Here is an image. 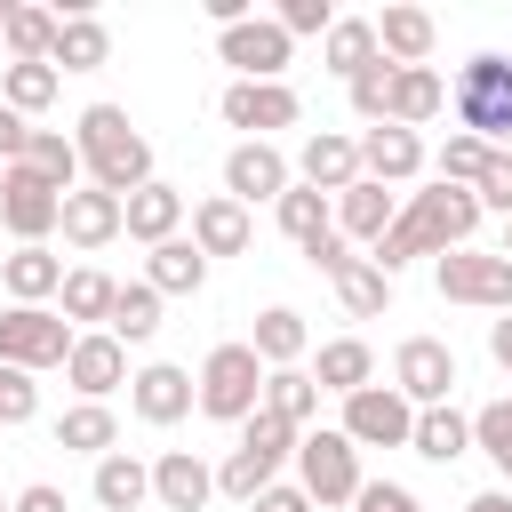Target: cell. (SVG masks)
<instances>
[{"mask_svg":"<svg viewBox=\"0 0 512 512\" xmlns=\"http://www.w3.org/2000/svg\"><path fill=\"white\" fill-rule=\"evenodd\" d=\"M472 232H480V200L464 192V184H432V192H416L408 208H400V224L376 240V272L392 280L400 264H416V256H456V248H472Z\"/></svg>","mask_w":512,"mask_h":512,"instance_id":"obj_1","label":"cell"},{"mask_svg":"<svg viewBox=\"0 0 512 512\" xmlns=\"http://www.w3.org/2000/svg\"><path fill=\"white\" fill-rule=\"evenodd\" d=\"M72 144H80V168H88V184H96V192L128 200V192H144V184H152V144L136 136V120H128L120 104H88V112H80V128H72Z\"/></svg>","mask_w":512,"mask_h":512,"instance_id":"obj_2","label":"cell"},{"mask_svg":"<svg viewBox=\"0 0 512 512\" xmlns=\"http://www.w3.org/2000/svg\"><path fill=\"white\" fill-rule=\"evenodd\" d=\"M296 456V424H280L272 408H256L248 424H240V448L216 464V488L232 496V504H256L264 488H272V472Z\"/></svg>","mask_w":512,"mask_h":512,"instance_id":"obj_3","label":"cell"},{"mask_svg":"<svg viewBox=\"0 0 512 512\" xmlns=\"http://www.w3.org/2000/svg\"><path fill=\"white\" fill-rule=\"evenodd\" d=\"M264 360H256V344H216L208 360H200V416H216V424H248L256 408H264Z\"/></svg>","mask_w":512,"mask_h":512,"instance_id":"obj_4","label":"cell"},{"mask_svg":"<svg viewBox=\"0 0 512 512\" xmlns=\"http://www.w3.org/2000/svg\"><path fill=\"white\" fill-rule=\"evenodd\" d=\"M448 112H456L464 136L504 144L512 136V56H472L456 72V88H448Z\"/></svg>","mask_w":512,"mask_h":512,"instance_id":"obj_5","label":"cell"},{"mask_svg":"<svg viewBox=\"0 0 512 512\" xmlns=\"http://www.w3.org/2000/svg\"><path fill=\"white\" fill-rule=\"evenodd\" d=\"M296 488L328 512V504H352L368 480H360V448L344 440V432H304L296 440Z\"/></svg>","mask_w":512,"mask_h":512,"instance_id":"obj_6","label":"cell"},{"mask_svg":"<svg viewBox=\"0 0 512 512\" xmlns=\"http://www.w3.org/2000/svg\"><path fill=\"white\" fill-rule=\"evenodd\" d=\"M0 360L8 368H64L72 360V320L64 312H48V304H8L0 312Z\"/></svg>","mask_w":512,"mask_h":512,"instance_id":"obj_7","label":"cell"},{"mask_svg":"<svg viewBox=\"0 0 512 512\" xmlns=\"http://www.w3.org/2000/svg\"><path fill=\"white\" fill-rule=\"evenodd\" d=\"M0 224L16 232V248H48V232L64 224V192L40 168H0Z\"/></svg>","mask_w":512,"mask_h":512,"instance_id":"obj_8","label":"cell"},{"mask_svg":"<svg viewBox=\"0 0 512 512\" xmlns=\"http://www.w3.org/2000/svg\"><path fill=\"white\" fill-rule=\"evenodd\" d=\"M440 296L448 304H472V312H512V256L504 248H456L440 256Z\"/></svg>","mask_w":512,"mask_h":512,"instance_id":"obj_9","label":"cell"},{"mask_svg":"<svg viewBox=\"0 0 512 512\" xmlns=\"http://www.w3.org/2000/svg\"><path fill=\"white\" fill-rule=\"evenodd\" d=\"M392 392H400L408 408H448V392H456V352H448L440 336H408V344L392 352Z\"/></svg>","mask_w":512,"mask_h":512,"instance_id":"obj_10","label":"cell"},{"mask_svg":"<svg viewBox=\"0 0 512 512\" xmlns=\"http://www.w3.org/2000/svg\"><path fill=\"white\" fill-rule=\"evenodd\" d=\"M352 448H408L416 440V408L392 392V384H368V392H352L344 400V424H336Z\"/></svg>","mask_w":512,"mask_h":512,"instance_id":"obj_11","label":"cell"},{"mask_svg":"<svg viewBox=\"0 0 512 512\" xmlns=\"http://www.w3.org/2000/svg\"><path fill=\"white\" fill-rule=\"evenodd\" d=\"M216 112H224L232 128H248V144H264L272 128H296V112H304V104H296V88H288V80H232Z\"/></svg>","mask_w":512,"mask_h":512,"instance_id":"obj_12","label":"cell"},{"mask_svg":"<svg viewBox=\"0 0 512 512\" xmlns=\"http://www.w3.org/2000/svg\"><path fill=\"white\" fill-rule=\"evenodd\" d=\"M288 32H280V16H248V24H232V32H216V56L224 64H240V80H280L288 72Z\"/></svg>","mask_w":512,"mask_h":512,"instance_id":"obj_13","label":"cell"},{"mask_svg":"<svg viewBox=\"0 0 512 512\" xmlns=\"http://www.w3.org/2000/svg\"><path fill=\"white\" fill-rule=\"evenodd\" d=\"M64 384H72L80 400H104V392H120V384H128V344H120L112 328H96V336H72Z\"/></svg>","mask_w":512,"mask_h":512,"instance_id":"obj_14","label":"cell"},{"mask_svg":"<svg viewBox=\"0 0 512 512\" xmlns=\"http://www.w3.org/2000/svg\"><path fill=\"white\" fill-rule=\"evenodd\" d=\"M128 408H136L144 424H184V416L200 408V384H192L184 368L152 360V368H136V376H128Z\"/></svg>","mask_w":512,"mask_h":512,"instance_id":"obj_15","label":"cell"},{"mask_svg":"<svg viewBox=\"0 0 512 512\" xmlns=\"http://www.w3.org/2000/svg\"><path fill=\"white\" fill-rule=\"evenodd\" d=\"M224 192L248 208V200H272L280 208V192H288V160L272 152V144H232L224 152Z\"/></svg>","mask_w":512,"mask_h":512,"instance_id":"obj_16","label":"cell"},{"mask_svg":"<svg viewBox=\"0 0 512 512\" xmlns=\"http://www.w3.org/2000/svg\"><path fill=\"white\" fill-rule=\"evenodd\" d=\"M72 248H112L120 232H128V208L112 200V192H96V184H80V192H64V224H56Z\"/></svg>","mask_w":512,"mask_h":512,"instance_id":"obj_17","label":"cell"},{"mask_svg":"<svg viewBox=\"0 0 512 512\" xmlns=\"http://www.w3.org/2000/svg\"><path fill=\"white\" fill-rule=\"evenodd\" d=\"M416 168H424L416 128H392V120H384V128H368V136H360V176H368V184H384V192H392V184H408Z\"/></svg>","mask_w":512,"mask_h":512,"instance_id":"obj_18","label":"cell"},{"mask_svg":"<svg viewBox=\"0 0 512 512\" xmlns=\"http://www.w3.org/2000/svg\"><path fill=\"white\" fill-rule=\"evenodd\" d=\"M296 168H304V184H312V192H352V184H360V144L320 128V136H304Z\"/></svg>","mask_w":512,"mask_h":512,"instance_id":"obj_19","label":"cell"},{"mask_svg":"<svg viewBox=\"0 0 512 512\" xmlns=\"http://www.w3.org/2000/svg\"><path fill=\"white\" fill-rule=\"evenodd\" d=\"M152 496H160L168 512H200V504L216 496V472H208L192 448H168V456L152 464Z\"/></svg>","mask_w":512,"mask_h":512,"instance_id":"obj_20","label":"cell"},{"mask_svg":"<svg viewBox=\"0 0 512 512\" xmlns=\"http://www.w3.org/2000/svg\"><path fill=\"white\" fill-rule=\"evenodd\" d=\"M128 208V240H144V248H160V240H176V224H184V192L176 184H144V192H128L120 200Z\"/></svg>","mask_w":512,"mask_h":512,"instance_id":"obj_21","label":"cell"},{"mask_svg":"<svg viewBox=\"0 0 512 512\" xmlns=\"http://www.w3.org/2000/svg\"><path fill=\"white\" fill-rule=\"evenodd\" d=\"M392 224H400V208H392V192H384V184H368V176H360L352 192H336V232H344V240H368V248H376Z\"/></svg>","mask_w":512,"mask_h":512,"instance_id":"obj_22","label":"cell"},{"mask_svg":"<svg viewBox=\"0 0 512 512\" xmlns=\"http://www.w3.org/2000/svg\"><path fill=\"white\" fill-rule=\"evenodd\" d=\"M248 232H256V224H248V208H240L232 192H216V200L192 208V248H200V256H240Z\"/></svg>","mask_w":512,"mask_h":512,"instance_id":"obj_23","label":"cell"},{"mask_svg":"<svg viewBox=\"0 0 512 512\" xmlns=\"http://www.w3.org/2000/svg\"><path fill=\"white\" fill-rule=\"evenodd\" d=\"M432 40H440L432 8H384V16H376V48H384V64H424Z\"/></svg>","mask_w":512,"mask_h":512,"instance_id":"obj_24","label":"cell"},{"mask_svg":"<svg viewBox=\"0 0 512 512\" xmlns=\"http://www.w3.org/2000/svg\"><path fill=\"white\" fill-rule=\"evenodd\" d=\"M440 104H448V88H440L432 64H392V112H384L392 128H424Z\"/></svg>","mask_w":512,"mask_h":512,"instance_id":"obj_25","label":"cell"},{"mask_svg":"<svg viewBox=\"0 0 512 512\" xmlns=\"http://www.w3.org/2000/svg\"><path fill=\"white\" fill-rule=\"evenodd\" d=\"M0 288H8L16 304H48V296H64V256L16 248V256H0Z\"/></svg>","mask_w":512,"mask_h":512,"instance_id":"obj_26","label":"cell"},{"mask_svg":"<svg viewBox=\"0 0 512 512\" xmlns=\"http://www.w3.org/2000/svg\"><path fill=\"white\" fill-rule=\"evenodd\" d=\"M312 384L352 400V392H368V384H376V352H368L360 336H336V344H320V360H312Z\"/></svg>","mask_w":512,"mask_h":512,"instance_id":"obj_27","label":"cell"},{"mask_svg":"<svg viewBox=\"0 0 512 512\" xmlns=\"http://www.w3.org/2000/svg\"><path fill=\"white\" fill-rule=\"evenodd\" d=\"M320 56H328V72H344V80H360L368 64H384V48H376V16H336V32L320 40Z\"/></svg>","mask_w":512,"mask_h":512,"instance_id":"obj_28","label":"cell"},{"mask_svg":"<svg viewBox=\"0 0 512 512\" xmlns=\"http://www.w3.org/2000/svg\"><path fill=\"white\" fill-rule=\"evenodd\" d=\"M112 440H120V424H112V408L104 400H80V408H64L56 416V448H72V456H112Z\"/></svg>","mask_w":512,"mask_h":512,"instance_id":"obj_29","label":"cell"},{"mask_svg":"<svg viewBox=\"0 0 512 512\" xmlns=\"http://www.w3.org/2000/svg\"><path fill=\"white\" fill-rule=\"evenodd\" d=\"M56 8H8V24H0V40H8V64H48L56 56Z\"/></svg>","mask_w":512,"mask_h":512,"instance_id":"obj_30","label":"cell"},{"mask_svg":"<svg viewBox=\"0 0 512 512\" xmlns=\"http://www.w3.org/2000/svg\"><path fill=\"white\" fill-rule=\"evenodd\" d=\"M104 56H112V32H104V24H96V16H88V8H80V16H64V24H56V56H48V64H56V72H96V64H104Z\"/></svg>","mask_w":512,"mask_h":512,"instance_id":"obj_31","label":"cell"},{"mask_svg":"<svg viewBox=\"0 0 512 512\" xmlns=\"http://www.w3.org/2000/svg\"><path fill=\"white\" fill-rule=\"evenodd\" d=\"M144 280H152L160 296H192V288L208 280V256H200V248H192V240L176 232V240H160V248H152V264H144Z\"/></svg>","mask_w":512,"mask_h":512,"instance_id":"obj_32","label":"cell"},{"mask_svg":"<svg viewBox=\"0 0 512 512\" xmlns=\"http://www.w3.org/2000/svg\"><path fill=\"white\" fill-rule=\"evenodd\" d=\"M104 328H112L120 344H152V336H160V288H152V280H120Z\"/></svg>","mask_w":512,"mask_h":512,"instance_id":"obj_33","label":"cell"},{"mask_svg":"<svg viewBox=\"0 0 512 512\" xmlns=\"http://www.w3.org/2000/svg\"><path fill=\"white\" fill-rule=\"evenodd\" d=\"M248 344H256V360H264V368H296L312 336H304V312L272 304V312H256V336H248Z\"/></svg>","mask_w":512,"mask_h":512,"instance_id":"obj_34","label":"cell"},{"mask_svg":"<svg viewBox=\"0 0 512 512\" xmlns=\"http://www.w3.org/2000/svg\"><path fill=\"white\" fill-rule=\"evenodd\" d=\"M144 496H152V464H136L128 448H112V456L96 464V504H104V512H136Z\"/></svg>","mask_w":512,"mask_h":512,"instance_id":"obj_35","label":"cell"},{"mask_svg":"<svg viewBox=\"0 0 512 512\" xmlns=\"http://www.w3.org/2000/svg\"><path fill=\"white\" fill-rule=\"evenodd\" d=\"M264 408H272L280 424L304 432V424L320 416V384H312V368H272V376H264Z\"/></svg>","mask_w":512,"mask_h":512,"instance_id":"obj_36","label":"cell"},{"mask_svg":"<svg viewBox=\"0 0 512 512\" xmlns=\"http://www.w3.org/2000/svg\"><path fill=\"white\" fill-rule=\"evenodd\" d=\"M416 456H432V464H456L464 448H472V416H456V408H416V440H408Z\"/></svg>","mask_w":512,"mask_h":512,"instance_id":"obj_37","label":"cell"},{"mask_svg":"<svg viewBox=\"0 0 512 512\" xmlns=\"http://www.w3.org/2000/svg\"><path fill=\"white\" fill-rule=\"evenodd\" d=\"M56 80H64L56 64H0V104L32 120V112H48V104H56Z\"/></svg>","mask_w":512,"mask_h":512,"instance_id":"obj_38","label":"cell"},{"mask_svg":"<svg viewBox=\"0 0 512 512\" xmlns=\"http://www.w3.org/2000/svg\"><path fill=\"white\" fill-rule=\"evenodd\" d=\"M24 168H40L56 192H80V144H72L64 128H32V144H24Z\"/></svg>","mask_w":512,"mask_h":512,"instance_id":"obj_39","label":"cell"},{"mask_svg":"<svg viewBox=\"0 0 512 512\" xmlns=\"http://www.w3.org/2000/svg\"><path fill=\"white\" fill-rule=\"evenodd\" d=\"M280 232H288L296 248H312L320 232H336V216H328V192H312V184H288V192H280Z\"/></svg>","mask_w":512,"mask_h":512,"instance_id":"obj_40","label":"cell"},{"mask_svg":"<svg viewBox=\"0 0 512 512\" xmlns=\"http://www.w3.org/2000/svg\"><path fill=\"white\" fill-rule=\"evenodd\" d=\"M112 296H120L112 272H96V264H72L64 272V320H112Z\"/></svg>","mask_w":512,"mask_h":512,"instance_id":"obj_41","label":"cell"},{"mask_svg":"<svg viewBox=\"0 0 512 512\" xmlns=\"http://www.w3.org/2000/svg\"><path fill=\"white\" fill-rule=\"evenodd\" d=\"M336 296H344V312H352V320H376V312L392 304V280H384L368 256H352V264L336 272Z\"/></svg>","mask_w":512,"mask_h":512,"instance_id":"obj_42","label":"cell"},{"mask_svg":"<svg viewBox=\"0 0 512 512\" xmlns=\"http://www.w3.org/2000/svg\"><path fill=\"white\" fill-rule=\"evenodd\" d=\"M488 160H496V144H480V136H464V128H456V136L440 144V160H432V168H440V184H464V192H472V184L488 176Z\"/></svg>","mask_w":512,"mask_h":512,"instance_id":"obj_43","label":"cell"},{"mask_svg":"<svg viewBox=\"0 0 512 512\" xmlns=\"http://www.w3.org/2000/svg\"><path fill=\"white\" fill-rule=\"evenodd\" d=\"M472 448L512 480V400H488V408H472Z\"/></svg>","mask_w":512,"mask_h":512,"instance_id":"obj_44","label":"cell"},{"mask_svg":"<svg viewBox=\"0 0 512 512\" xmlns=\"http://www.w3.org/2000/svg\"><path fill=\"white\" fill-rule=\"evenodd\" d=\"M352 88V112L368 120V128H384V112H392V64H368L360 80H344Z\"/></svg>","mask_w":512,"mask_h":512,"instance_id":"obj_45","label":"cell"},{"mask_svg":"<svg viewBox=\"0 0 512 512\" xmlns=\"http://www.w3.org/2000/svg\"><path fill=\"white\" fill-rule=\"evenodd\" d=\"M32 408H40L32 368H8V360H0V424H32Z\"/></svg>","mask_w":512,"mask_h":512,"instance_id":"obj_46","label":"cell"},{"mask_svg":"<svg viewBox=\"0 0 512 512\" xmlns=\"http://www.w3.org/2000/svg\"><path fill=\"white\" fill-rule=\"evenodd\" d=\"M280 32H288V40H304V32L328 40V32H336V8H328V0H280Z\"/></svg>","mask_w":512,"mask_h":512,"instance_id":"obj_47","label":"cell"},{"mask_svg":"<svg viewBox=\"0 0 512 512\" xmlns=\"http://www.w3.org/2000/svg\"><path fill=\"white\" fill-rule=\"evenodd\" d=\"M472 200H480V208H504V224H512V152L488 160V176L472 184Z\"/></svg>","mask_w":512,"mask_h":512,"instance_id":"obj_48","label":"cell"},{"mask_svg":"<svg viewBox=\"0 0 512 512\" xmlns=\"http://www.w3.org/2000/svg\"><path fill=\"white\" fill-rule=\"evenodd\" d=\"M352 512H424V504H416L400 480H368V488L352 496Z\"/></svg>","mask_w":512,"mask_h":512,"instance_id":"obj_49","label":"cell"},{"mask_svg":"<svg viewBox=\"0 0 512 512\" xmlns=\"http://www.w3.org/2000/svg\"><path fill=\"white\" fill-rule=\"evenodd\" d=\"M304 264H312V272H328V280H336V272H344V264H352V240H344V232H320V240H312V248H304Z\"/></svg>","mask_w":512,"mask_h":512,"instance_id":"obj_50","label":"cell"},{"mask_svg":"<svg viewBox=\"0 0 512 512\" xmlns=\"http://www.w3.org/2000/svg\"><path fill=\"white\" fill-rule=\"evenodd\" d=\"M24 144H32L24 112H8V104H0V168H16V160H24Z\"/></svg>","mask_w":512,"mask_h":512,"instance_id":"obj_51","label":"cell"},{"mask_svg":"<svg viewBox=\"0 0 512 512\" xmlns=\"http://www.w3.org/2000/svg\"><path fill=\"white\" fill-rule=\"evenodd\" d=\"M248 512H312V496H304V488H280V480H272V488H264V496L248 504Z\"/></svg>","mask_w":512,"mask_h":512,"instance_id":"obj_52","label":"cell"},{"mask_svg":"<svg viewBox=\"0 0 512 512\" xmlns=\"http://www.w3.org/2000/svg\"><path fill=\"white\" fill-rule=\"evenodd\" d=\"M16 512H64V488L32 480V488H16Z\"/></svg>","mask_w":512,"mask_h":512,"instance_id":"obj_53","label":"cell"},{"mask_svg":"<svg viewBox=\"0 0 512 512\" xmlns=\"http://www.w3.org/2000/svg\"><path fill=\"white\" fill-rule=\"evenodd\" d=\"M488 352H496V368H512V312L488 320Z\"/></svg>","mask_w":512,"mask_h":512,"instance_id":"obj_54","label":"cell"},{"mask_svg":"<svg viewBox=\"0 0 512 512\" xmlns=\"http://www.w3.org/2000/svg\"><path fill=\"white\" fill-rule=\"evenodd\" d=\"M464 512H512V488H480V496H472Z\"/></svg>","mask_w":512,"mask_h":512,"instance_id":"obj_55","label":"cell"},{"mask_svg":"<svg viewBox=\"0 0 512 512\" xmlns=\"http://www.w3.org/2000/svg\"><path fill=\"white\" fill-rule=\"evenodd\" d=\"M504 256H512V224H504Z\"/></svg>","mask_w":512,"mask_h":512,"instance_id":"obj_56","label":"cell"},{"mask_svg":"<svg viewBox=\"0 0 512 512\" xmlns=\"http://www.w3.org/2000/svg\"><path fill=\"white\" fill-rule=\"evenodd\" d=\"M0 24H8V8H0Z\"/></svg>","mask_w":512,"mask_h":512,"instance_id":"obj_57","label":"cell"},{"mask_svg":"<svg viewBox=\"0 0 512 512\" xmlns=\"http://www.w3.org/2000/svg\"><path fill=\"white\" fill-rule=\"evenodd\" d=\"M0 512H16V504H0Z\"/></svg>","mask_w":512,"mask_h":512,"instance_id":"obj_58","label":"cell"}]
</instances>
